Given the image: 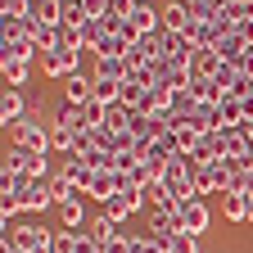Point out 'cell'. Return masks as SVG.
<instances>
[{"mask_svg": "<svg viewBox=\"0 0 253 253\" xmlns=\"http://www.w3.org/2000/svg\"><path fill=\"white\" fill-rule=\"evenodd\" d=\"M37 54H45L37 37H14V41H0V59H18V63H32Z\"/></svg>", "mask_w": 253, "mask_h": 253, "instance_id": "cell-11", "label": "cell"}, {"mask_svg": "<svg viewBox=\"0 0 253 253\" xmlns=\"http://www.w3.org/2000/svg\"><path fill=\"white\" fill-rule=\"evenodd\" d=\"M140 208H149L145 190H118V195L104 204V212H109V217H118V221H126V217H131V212H140Z\"/></svg>", "mask_w": 253, "mask_h": 253, "instance_id": "cell-7", "label": "cell"}, {"mask_svg": "<svg viewBox=\"0 0 253 253\" xmlns=\"http://www.w3.org/2000/svg\"><path fill=\"white\" fill-rule=\"evenodd\" d=\"M32 23L37 27H63V0H37L32 5Z\"/></svg>", "mask_w": 253, "mask_h": 253, "instance_id": "cell-14", "label": "cell"}, {"mask_svg": "<svg viewBox=\"0 0 253 253\" xmlns=\"http://www.w3.org/2000/svg\"><path fill=\"white\" fill-rule=\"evenodd\" d=\"M77 32H82V50H100V41H104L109 27H104V18H86Z\"/></svg>", "mask_w": 253, "mask_h": 253, "instance_id": "cell-23", "label": "cell"}, {"mask_svg": "<svg viewBox=\"0 0 253 253\" xmlns=\"http://www.w3.org/2000/svg\"><path fill=\"white\" fill-rule=\"evenodd\" d=\"M217 68H221L217 50H195V59H190V73L195 77H217Z\"/></svg>", "mask_w": 253, "mask_h": 253, "instance_id": "cell-21", "label": "cell"}, {"mask_svg": "<svg viewBox=\"0 0 253 253\" xmlns=\"http://www.w3.org/2000/svg\"><path fill=\"white\" fill-rule=\"evenodd\" d=\"M208 195H217L212 172H208V168H195V181H190V195H185V199H208Z\"/></svg>", "mask_w": 253, "mask_h": 253, "instance_id": "cell-26", "label": "cell"}, {"mask_svg": "<svg viewBox=\"0 0 253 253\" xmlns=\"http://www.w3.org/2000/svg\"><path fill=\"white\" fill-rule=\"evenodd\" d=\"M32 5H37V0H0V14H18V18H32Z\"/></svg>", "mask_w": 253, "mask_h": 253, "instance_id": "cell-28", "label": "cell"}, {"mask_svg": "<svg viewBox=\"0 0 253 253\" xmlns=\"http://www.w3.org/2000/svg\"><path fill=\"white\" fill-rule=\"evenodd\" d=\"M54 231L37 226V221H23V226H0V244H14L23 253H37V249H50Z\"/></svg>", "mask_w": 253, "mask_h": 253, "instance_id": "cell-2", "label": "cell"}, {"mask_svg": "<svg viewBox=\"0 0 253 253\" xmlns=\"http://www.w3.org/2000/svg\"><path fill=\"white\" fill-rule=\"evenodd\" d=\"M221 217H226V221H249V195H244V190L221 195Z\"/></svg>", "mask_w": 253, "mask_h": 253, "instance_id": "cell-18", "label": "cell"}, {"mask_svg": "<svg viewBox=\"0 0 253 253\" xmlns=\"http://www.w3.org/2000/svg\"><path fill=\"white\" fill-rule=\"evenodd\" d=\"M0 168H5V172H18V176H32V181L50 176L45 154H32V149H18V145H9V149H5V163H0Z\"/></svg>", "mask_w": 253, "mask_h": 253, "instance_id": "cell-3", "label": "cell"}, {"mask_svg": "<svg viewBox=\"0 0 253 253\" xmlns=\"http://www.w3.org/2000/svg\"><path fill=\"white\" fill-rule=\"evenodd\" d=\"M0 77H5V86H27V77H32V63H18V59H0Z\"/></svg>", "mask_w": 253, "mask_h": 253, "instance_id": "cell-20", "label": "cell"}, {"mask_svg": "<svg viewBox=\"0 0 253 253\" xmlns=\"http://www.w3.org/2000/svg\"><path fill=\"white\" fill-rule=\"evenodd\" d=\"M63 176H68L77 190H82V195H86V190H90V181H95V168L86 163V158H77V154H68V163H63Z\"/></svg>", "mask_w": 253, "mask_h": 253, "instance_id": "cell-15", "label": "cell"}, {"mask_svg": "<svg viewBox=\"0 0 253 253\" xmlns=\"http://www.w3.org/2000/svg\"><path fill=\"white\" fill-rule=\"evenodd\" d=\"M27 113H32V109H27V100H23L18 86H5V90H0V122H5V131H9V126H18Z\"/></svg>", "mask_w": 253, "mask_h": 253, "instance_id": "cell-6", "label": "cell"}, {"mask_svg": "<svg viewBox=\"0 0 253 253\" xmlns=\"http://www.w3.org/2000/svg\"><path fill=\"white\" fill-rule=\"evenodd\" d=\"M131 253H168L154 235H131Z\"/></svg>", "mask_w": 253, "mask_h": 253, "instance_id": "cell-29", "label": "cell"}, {"mask_svg": "<svg viewBox=\"0 0 253 253\" xmlns=\"http://www.w3.org/2000/svg\"><path fill=\"white\" fill-rule=\"evenodd\" d=\"M249 95H253V77H249Z\"/></svg>", "mask_w": 253, "mask_h": 253, "instance_id": "cell-31", "label": "cell"}, {"mask_svg": "<svg viewBox=\"0 0 253 253\" xmlns=\"http://www.w3.org/2000/svg\"><path fill=\"white\" fill-rule=\"evenodd\" d=\"M168 253H199V235H190V231L172 235V240H168Z\"/></svg>", "mask_w": 253, "mask_h": 253, "instance_id": "cell-27", "label": "cell"}, {"mask_svg": "<svg viewBox=\"0 0 253 253\" xmlns=\"http://www.w3.org/2000/svg\"><path fill=\"white\" fill-rule=\"evenodd\" d=\"M104 253H131V235H118V240H113Z\"/></svg>", "mask_w": 253, "mask_h": 253, "instance_id": "cell-30", "label": "cell"}, {"mask_svg": "<svg viewBox=\"0 0 253 253\" xmlns=\"http://www.w3.org/2000/svg\"><path fill=\"white\" fill-rule=\"evenodd\" d=\"M176 217H181V226H185L190 235H208V226H212L208 199H181V204H176Z\"/></svg>", "mask_w": 253, "mask_h": 253, "instance_id": "cell-4", "label": "cell"}, {"mask_svg": "<svg viewBox=\"0 0 253 253\" xmlns=\"http://www.w3.org/2000/svg\"><path fill=\"white\" fill-rule=\"evenodd\" d=\"M50 131H54V118H45V113H27L18 126H9V145L32 149V154H54V149H50Z\"/></svg>", "mask_w": 253, "mask_h": 253, "instance_id": "cell-1", "label": "cell"}, {"mask_svg": "<svg viewBox=\"0 0 253 253\" xmlns=\"http://www.w3.org/2000/svg\"><path fill=\"white\" fill-rule=\"evenodd\" d=\"M212 50L221 54V63H231V68H235V63H240V54L249 50V41L240 37V32H226V37H221V41H217Z\"/></svg>", "mask_w": 253, "mask_h": 253, "instance_id": "cell-17", "label": "cell"}, {"mask_svg": "<svg viewBox=\"0 0 253 253\" xmlns=\"http://www.w3.org/2000/svg\"><path fill=\"white\" fill-rule=\"evenodd\" d=\"M190 95H195L199 104H221V95H226V90L217 86V77H195V82H190Z\"/></svg>", "mask_w": 253, "mask_h": 253, "instance_id": "cell-19", "label": "cell"}, {"mask_svg": "<svg viewBox=\"0 0 253 253\" xmlns=\"http://www.w3.org/2000/svg\"><path fill=\"white\" fill-rule=\"evenodd\" d=\"M145 199H149V208H176L181 204L172 190H168V181H149L145 185Z\"/></svg>", "mask_w": 253, "mask_h": 253, "instance_id": "cell-22", "label": "cell"}, {"mask_svg": "<svg viewBox=\"0 0 253 253\" xmlns=\"http://www.w3.org/2000/svg\"><path fill=\"white\" fill-rule=\"evenodd\" d=\"M163 27H168V32H185V37H190V27H195V14H190V5H181V0H168V5H163Z\"/></svg>", "mask_w": 253, "mask_h": 253, "instance_id": "cell-13", "label": "cell"}, {"mask_svg": "<svg viewBox=\"0 0 253 253\" xmlns=\"http://www.w3.org/2000/svg\"><path fill=\"white\" fill-rule=\"evenodd\" d=\"M68 86H63V104H90L95 100V77L86 73H73V77H63Z\"/></svg>", "mask_w": 253, "mask_h": 253, "instance_id": "cell-12", "label": "cell"}, {"mask_svg": "<svg viewBox=\"0 0 253 253\" xmlns=\"http://www.w3.org/2000/svg\"><path fill=\"white\" fill-rule=\"evenodd\" d=\"M14 37H37V23L18 14H0V41H14Z\"/></svg>", "mask_w": 253, "mask_h": 253, "instance_id": "cell-16", "label": "cell"}, {"mask_svg": "<svg viewBox=\"0 0 253 253\" xmlns=\"http://www.w3.org/2000/svg\"><path fill=\"white\" fill-rule=\"evenodd\" d=\"M41 73L45 77H73V73H82V50H45L41 54Z\"/></svg>", "mask_w": 253, "mask_h": 253, "instance_id": "cell-5", "label": "cell"}, {"mask_svg": "<svg viewBox=\"0 0 253 253\" xmlns=\"http://www.w3.org/2000/svg\"><path fill=\"white\" fill-rule=\"evenodd\" d=\"M59 221H63V231H82V226H86L82 199H73V204H59Z\"/></svg>", "mask_w": 253, "mask_h": 253, "instance_id": "cell-25", "label": "cell"}, {"mask_svg": "<svg viewBox=\"0 0 253 253\" xmlns=\"http://www.w3.org/2000/svg\"><path fill=\"white\" fill-rule=\"evenodd\" d=\"M54 253H100V244H95L86 231H54Z\"/></svg>", "mask_w": 253, "mask_h": 253, "instance_id": "cell-10", "label": "cell"}, {"mask_svg": "<svg viewBox=\"0 0 253 253\" xmlns=\"http://www.w3.org/2000/svg\"><path fill=\"white\" fill-rule=\"evenodd\" d=\"M86 235L100 244V253H104V249L122 235V221H118V217H109V212H100V217H90V221H86Z\"/></svg>", "mask_w": 253, "mask_h": 253, "instance_id": "cell-9", "label": "cell"}, {"mask_svg": "<svg viewBox=\"0 0 253 253\" xmlns=\"http://www.w3.org/2000/svg\"><path fill=\"white\" fill-rule=\"evenodd\" d=\"M18 208H23V212H41V208H54V195H50V176H41V181H27V190L18 195Z\"/></svg>", "mask_w": 253, "mask_h": 253, "instance_id": "cell-8", "label": "cell"}, {"mask_svg": "<svg viewBox=\"0 0 253 253\" xmlns=\"http://www.w3.org/2000/svg\"><path fill=\"white\" fill-rule=\"evenodd\" d=\"M50 149H54V154H73V149H77V131H73V126H63V122H54Z\"/></svg>", "mask_w": 253, "mask_h": 253, "instance_id": "cell-24", "label": "cell"}]
</instances>
